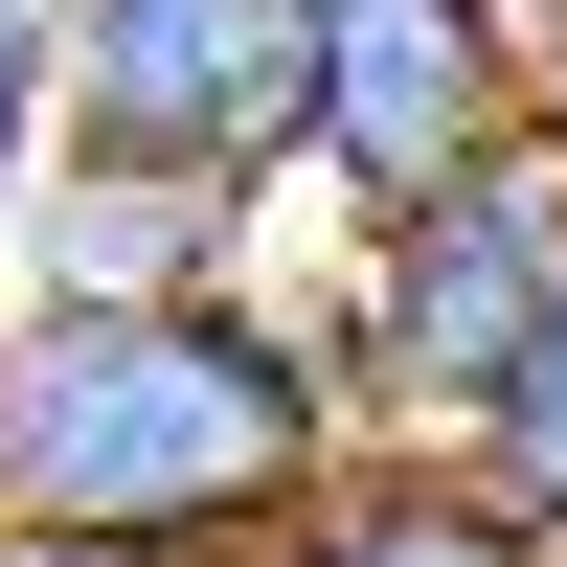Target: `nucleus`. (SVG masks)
I'll use <instances>...</instances> for the list:
<instances>
[{"instance_id": "5", "label": "nucleus", "mask_w": 567, "mask_h": 567, "mask_svg": "<svg viewBox=\"0 0 567 567\" xmlns=\"http://www.w3.org/2000/svg\"><path fill=\"white\" fill-rule=\"evenodd\" d=\"M250 567H567V545H523L454 454H341V477H318Z\"/></svg>"}, {"instance_id": "6", "label": "nucleus", "mask_w": 567, "mask_h": 567, "mask_svg": "<svg viewBox=\"0 0 567 567\" xmlns=\"http://www.w3.org/2000/svg\"><path fill=\"white\" fill-rule=\"evenodd\" d=\"M454 477H477L523 545H567V318H545V363H523V386H499L477 432H454Z\"/></svg>"}, {"instance_id": "1", "label": "nucleus", "mask_w": 567, "mask_h": 567, "mask_svg": "<svg viewBox=\"0 0 567 567\" xmlns=\"http://www.w3.org/2000/svg\"><path fill=\"white\" fill-rule=\"evenodd\" d=\"M363 432L318 296H0V523L136 545V567H250Z\"/></svg>"}, {"instance_id": "7", "label": "nucleus", "mask_w": 567, "mask_h": 567, "mask_svg": "<svg viewBox=\"0 0 567 567\" xmlns=\"http://www.w3.org/2000/svg\"><path fill=\"white\" fill-rule=\"evenodd\" d=\"M45 182H69V0H0V250Z\"/></svg>"}, {"instance_id": "3", "label": "nucleus", "mask_w": 567, "mask_h": 567, "mask_svg": "<svg viewBox=\"0 0 567 567\" xmlns=\"http://www.w3.org/2000/svg\"><path fill=\"white\" fill-rule=\"evenodd\" d=\"M69 159L318 205V0H69Z\"/></svg>"}, {"instance_id": "8", "label": "nucleus", "mask_w": 567, "mask_h": 567, "mask_svg": "<svg viewBox=\"0 0 567 567\" xmlns=\"http://www.w3.org/2000/svg\"><path fill=\"white\" fill-rule=\"evenodd\" d=\"M0 567H136V545H23V523H0Z\"/></svg>"}, {"instance_id": "4", "label": "nucleus", "mask_w": 567, "mask_h": 567, "mask_svg": "<svg viewBox=\"0 0 567 567\" xmlns=\"http://www.w3.org/2000/svg\"><path fill=\"white\" fill-rule=\"evenodd\" d=\"M545 114V0H318V227H386Z\"/></svg>"}, {"instance_id": "2", "label": "nucleus", "mask_w": 567, "mask_h": 567, "mask_svg": "<svg viewBox=\"0 0 567 567\" xmlns=\"http://www.w3.org/2000/svg\"><path fill=\"white\" fill-rule=\"evenodd\" d=\"M318 318H341L363 432H386V454H454V432L545 363V318H567V114H523L477 182H432V205L341 227Z\"/></svg>"}]
</instances>
